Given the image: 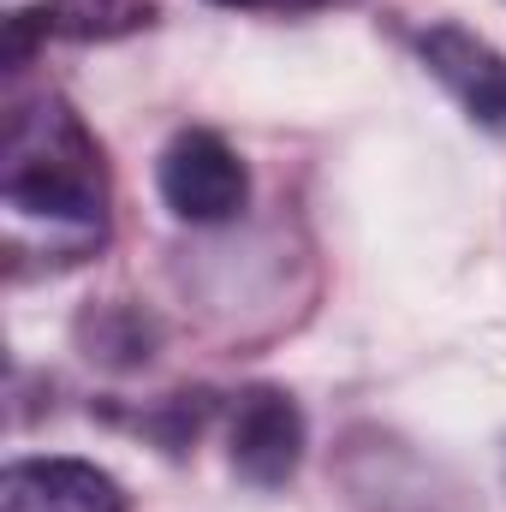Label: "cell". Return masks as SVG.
Here are the masks:
<instances>
[{
    "instance_id": "obj_1",
    "label": "cell",
    "mask_w": 506,
    "mask_h": 512,
    "mask_svg": "<svg viewBox=\"0 0 506 512\" xmlns=\"http://www.w3.org/2000/svg\"><path fill=\"white\" fill-rule=\"evenodd\" d=\"M6 251L66 268L108 239V161L60 96H30L6 114L0 149Z\"/></svg>"
},
{
    "instance_id": "obj_3",
    "label": "cell",
    "mask_w": 506,
    "mask_h": 512,
    "mask_svg": "<svg viewBox=\"0 0 506 512\" xmlns=\"http://www.w3.org/2000/svg\"><path fill=\"white\" fill-rule=\"evenodd\" d=\"M304 459V417L280 387H251L233 405V471L256 489H280Z\"/></svg>"
},
{
    "instance_id": "obj_6",
    "label": "cell",
    "mask_w": 506,
    "mask_h": 512,
    "mask_svg": "<svg viewBox=\"0 0 506 512\" xmlns=\"http://www.w3.org/2000/svg\"><path fill=\"white\" fill-rule=\"evenodd\" d=\"M30 18H42V30H54V36L90 42V36H120V30L149 24V0H48Z\"/></svg>"
},
{
    "instance_id": "obj_5",
    "label": "cell",
    "mask_w": 506,
    "mask_h": 512,
    "mask_svg": "<svg viewBox=\"0 0 506 512\" xmlns=\"http://www.w3.org/2000/svg\"><path fill=\"white\" fill-rule=\"evenodd\" d=\"M0 512H126V495L84 459H24L0 483Z\"/></svg>"
},
{
    "instance_id": "obj_7",
    "label": "cell",
    "mask_w": 506,
    "mask_h": 512,
    "mask_svg": "<svg viewBox=\"0 0 506 512\" xmlns=\"http://www.w3.org/2000/svg\"><path fill=\"white\" fill-rule=\"evenodd\" d=\"M221 6H245V12H316L328 0H221Z\"/></svg>"
},
{
    "instance_id": "obj_4",
    "label": "cell",
    "mask_w": 506,
    "mask_h": 512,
    "mask_svg": "<svg viewBox=\"0 0 506 512\" xmlns=\"http://www.w3.org/2000/svg\"><path fill=\"white\" fill-rule=\"evenodd\" d=\"M423 66L453 90V102L483 120V126L506 131V54H495L483 36L459 30V24H435L423 42H417Z\"/></svg>"
},
{
    "instance_id": "obj_2",
    "label": "cell",
    "mask_w": 506,
    "mask_h": 512,
    "mask_svg": "<svg viewBox=\"0 0 506 512\" xmlns=\"http://www.w3.org/2000/svg\"><path fill=\"white\" fill-rule=\"evenodd\" d=\"M161 197L179 221H197V227H215V221H233L251 197V179H245V161L227 149V137L215 131H179L167 149H161Z\"/></svg>"
}]
</instances>
